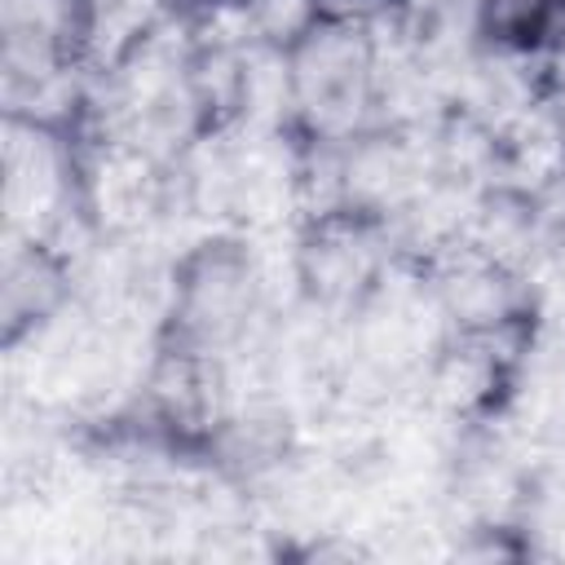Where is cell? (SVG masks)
Returning <instances> with one entry per match:
<instances>
[{"instance_id":"cell-1","label":"cell","mask_w":565,"mask_h":565,"mask_svg":"<svg viewBox=\"0 0 565 565\" xmlns=\"http://www.w3.org/2000/svg\"><path fill=\"white\" fill-rule=\"evenodd\" d=\"M366 79H371V62H366L362 44L353 40L349 22L309 31V40L296 57V97L313 115V124L340 128V124L358 119V110L366 102Z\"/></svg>"}]
</instances>
